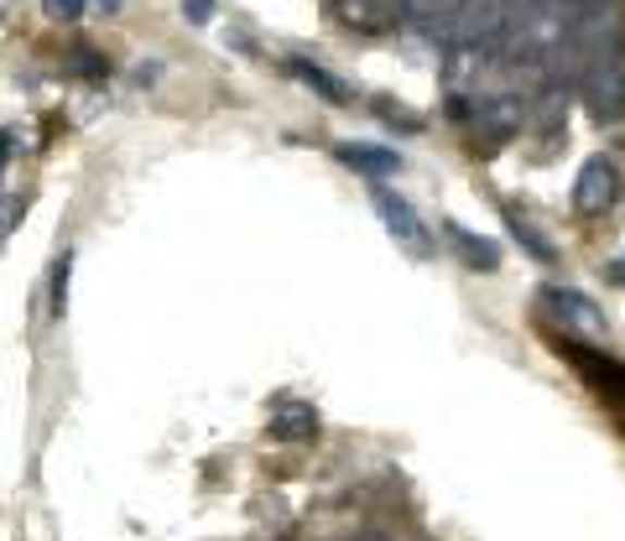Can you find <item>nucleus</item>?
Returning a JSON list of instances; mask_svg holds the SVG:
<instances>
[{"label":"nucleus","mask_w":625,"mask_h":541,"mask_svg":"<svg viewBox=\"0 0 625 541\" xmlns=\"http://www.w3.org/2000/svg\"><path fill=\"white\" fill-rule=\"evenodd\" d=\"M542 303H548V312H553L568 333H584V339H600L604 333V312L589 303L584 292H574V286H548Z\"/></svg>","instance_id":"4"},{"label":"nucleus","mask_w":625,"mask_h":541,"mask_svg":"<svg viewBox=\"0 0 625 541\" xmlns=\"http://www.w3.org/2000/svg\"><path fill=\"white\" fill-rule=\"evenodd\" d=\"M376 213H381V224L391 230V235L407 245L412 256H433V239H428V224L417 219V209H412L402 193H376Z\"/></svg>","instance_id":"3"},{"label":"nucleus","mask_w":625,"mask_h":541,"mask_svg":"<svg viewBox=\"0 0 625 541\" xmlns=\"http://www.w3.org/2000/svg\"><path fill=\"white\" fill-rule=\"evenodd\" d=\"M584 104L600 125L625 120V63L615 52H595L589 69H584Z\"/></svg>","instance_id":"1"},{"label":"nucleus","mask_w":625,"mask_h":541,"mask_svg":"<svg viewBox=\"0 0 625 541\" xmlns=\"http://www.w3.org/2000/svg\"><path fill=\"white\" fill-rule=\"evenodd\" d=\"M287 69L297 73V78H303V84H308L312 95H323V99H329V104H344V99H350V89H344V84H339L334 73H329V69H318V63H308V58H292Z\"/></svg>","instance_id":"9"},{"label":"nucleus","mask_w":625,"mask_h":541,"mask_svg":"<svg viewBox=\"0 0 625 541\" xmlns=\"http://www.w3.org/2000/svg\"><path fill=\"white\" fill-rule=\"evenodd\" d=\"M63 297H69V256L58 260V271H52V318H63Z\"/></svg>","instance_id":"12"},{"label":"nucleus","mask_w":625,"mask_h":541,"mask_svg":"<svg viewBox=\"0 0 625 541\" xmlns=\"http://www.w3.org/2000/svg\"><path fill=\"white\" fill-rule=\"evenodd\" d=\"M183 16H188L193 26H204L209 16H215V0H183Z\"/></svg>","instance_id":"14"},{"label":"nucleus","mask_w":625,"mask_h":541,"mask_svg":"<svg viewBox=\"0 0 625 541\" xmlns=\"http://www.w3.org/2000/svg\"><path fill=\"white\" fill-rule=\"evenodd\" d=\"M334 157L350 167V172H365V177H391V172L402 167V157H396L391 146H370V142H344Z\"/></svg>","instance_id":"6"},{"label":"nucleus","mask_w":625,"mask_h":541,"mask_svg":"<svg viewBox=\"0 0 625 541\" xmlns=\"http://www.w3.org/2000/svg\"><path fill=\"white\" fill-rule=\"evenodd\" d=\"M475 115H480L485 142L501 146V142H511V136L522 131V120H527V104H522L516 95H501V99H490V104H480Z\"/></svg>","instance_id":"5"},{"label":"nucleus","mask_w":625,"mask_h":541,"mask_svg":"<svg viewBox=\"0 0 625 541\" xmlns=\"http://www.w3.org/2000/svg\"><path fill=\"white\" fill-rule=\"evenodd\" d=\"M5 162H11V131H0V172H5Z\"/></svg>","instance_id":"16"},{"label":"nucleus","mask_w":625,"mask_h":541,"mask_svg":"<svg viewBox=\"0 0 625 541\" xmlns=\"http://www.w3.org/2000/svg\"><path fill=\"white\" fill-rule=\"evenodd\" d=\"M84 5H95V11H105V16H115V11H121V0H84Z\"/></svg>","instance_id":"15"},{"label":"nucleus","mask_w":625,"mask_h":541,"mask_svg":"<svg viewBox=\"0 0 625 541\" xmlns=\"http://www.w3.org/2000/svg\"><path fill=\"white\" fill-rule=\"evenodd\" d=\"M610 282L625 286V256H621V260H610Z\"/></svg>","instance_id":"17"},{"label":"nucleus","mask_w":625,"mask_h":541,"mask_svg":"<svg viewBox=\"0 0 625 541\" xmlns=\"http://www.w3.org/2000/svg\"><path fill=\"white\" fill-rule=\"evenodd\" d=\"M615 193H621V172L610 157H589V162L578 167V183H574V209L584 219H595L615 204Z\"/></svg>","instance_id":"2"},{"label":"nucleus","mask_w":625,"mask_h":541,"mask_svg":"<svg viewBox=\"0 0 625 541\" xmlns=\"http://www.w3.org/2000/svg\"><path fill=\"white\" fill-rule=\"evenodd\" d=\"M360 541H385V537H381V531H365V537H360Z\"/></svg>","instance_id":"18"},{"label":"nucleus","mask_w":625,"mask_h":541,"mask_svg":"<svg viewBox=\"0 0 625 541\" xmlns=\"http://www.w3.org/2000/svg\"><path fill=\"white\" fill-rule=\"evenodd\" d=\"M501 5H505V0H501Z\"/></svg>","instance_id":"19"},{"label":"nucleus","mask_w":625,"mask_h":541,"mask_svg":"<svg viewBox=\"0 0 625 541\" xmlns=\"http://www.w3.org/2000/svg\"><path fill=\"white\" fill-rule=\"evenodd\" d=\"M449 245H454L458 256H464V266H475V271H495V266H501V245L485 235H469L464 224H449Z\"/></svg>","instance_id":"8"},{"label":"nucleus","mask_w":625,"mask_h":541,"mask_svg":"<svg viewBox=\"0 0 625 541\" xmlns=\"http://www.w3.org/2000/svg\"><path fill=\"white\" fill-rule=\"evenodd\" d=\"M42 5H48L52 22H73V16L84 11V0H42Z\"/></svg>","instance_id":"13"},{"label":"nucleus","mask_w":625,"mask_h":541,"mask_svg":"<svg viewBox=\"0 0 625 541\" xmlns=\"http://www.w3.org/2000/svg\"><path fill=\"white\" fill-rule=\"evenodd\" d=\"M26 204H32L26 193H11V198L0 204V245H5V235L16 230V219H22V213H26Z\"/></svg>","instance_id":"11"},{"label":"nucleus","mask_w":625,"mask_h":541,"mask_svg":"<svg viewBox=\"0 0 625 541\" xmlns=\"http://www.w3.org/2000/svg\"><path fill=\"white\" fill-rule=\"evenodd\" d=\"M505 230H511V235H516V239H522V245H527V256H531V260H542V266H553V245H548V239L537 235L531 224H522L516 213H505Z\"/></svg>","instance_id":"10"},{"label":"nucleus","mask_w":625,"mask_h":541,"mask_svg":"<svg viewBox=\"0 0 625 541\" xmlns=\"http://www.w3.org/2000/svg\"><path fill=\"white\" fill-rule=\"evenodd\" d=\"M318 432V411L303 406V401H282L277 411H271V438H282V443H303Z\"/></svg>","instance_id":"7"}]
</instances>
